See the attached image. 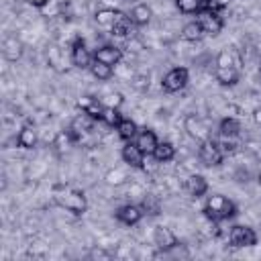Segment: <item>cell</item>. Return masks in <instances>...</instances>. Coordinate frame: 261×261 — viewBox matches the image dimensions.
I'll list each match as a JSON object with an SVG mask.
<instances>
[{
	"label": "cell",
	"mask_w": 261,
	"mask_h": 261,
	"mask_svg": "<svg viewBox=\"0 0 261 261\" xmlns=\"http://www.w3.org/2000/svg\"><path fill=\"white\" fill-rule=\"evenodd\" d=\"M196 20L202 24V29H204L206 35H218L222 31V27H224L222 16L218 12H214V10H202V12H198V18Z\"/></svg>",
	"instance_id": "52a82bcc"
},
{
	"label": "cell",
	"mask_w": 261,
	"mask_h": 261,
	"mask_svg": "<svg viewBox=\"0 0 261 261\" xmlns=\"http://www.w3.org/2000/svg\"><path fill=\"white\" fill-rule=\"evenodd\" d=\"M190 82V71L188 67H171L163 77H161V88L167 94H175L179 90H184Z\"/></svg>",
	"instance_id": "3957f363"
},
{
	"label": "cell",
	"mask_w": 261,
	"mask_h": 261,
	"mask_svg": "<svg viewBox=\"0 0 261 261\" xmlns=\"http://www.w3.org/2000/svg\"><path fill=\"white\" fill-rule=\"evenodd\" d=\"M216 67H234V59H232V55H230L226 49L218 53V57H216Z\"/></svg>",
	"instance_id": "1f68e13d"
},
{
	"label": "cell",
	"mask_w": 261,
	"mask_h": 261,
	"mask_svg": "<svg viewBox=\"0 0 261 261\" xmlns=\"http://www.w3.org/2000/svg\"><path fill=\"white\" fill-rule=\"evenodd\" d=\"M141 208H143V212L145 214H159V202L157 200H153L151 196H147L145 200H143V204H141Z\"/></svg>",
	"instance_id": "4dcf8cb0"
},
{
	"label": "cell",
	"mask_w": 261,
	"mask_h": 261,
	"mask_svg": "<svg viewBox=\"0 0 261 261\" xmlns=\"http://www.w3.org/2000/svg\"><path fill=\"white\" fill-rule=\"evenodd\" d=\"M90 71H92V75H94L96 80H102V82H106V80L112 77V65H106V63H102V61H92Z\"/></svg>",
	"instance_id": "4316f807"
},
{
	"label": "cell",
	"mask_w": 261,
	"mask_h": 261,
	"mask_svg": "<svg viewBox=\"0 0 261 261\" xmlns=\"http://www.w3.org/2000/svg\"><path fill=\"white\" fill-rule=\"evenodd\" d=\"M94 61V53L88 51L84 39H75L73 45H71V63L73 67H80V69H86L90 67Z\"/></svg>",
	"instance_id": "ba28073f"
},
{
	"label": "cell",
	"mask_w": 261,
	"mask_h": 261,
	"mask_svg": "<svg viewBox=\"0 0 261 261\" xmlns=\"http://www.w3.org/2000/svg\"><path fill=\"white\" fill-rule=\"evenodd\" d=\"M216 82L220 86H234L241 80V73L237 67H216Z\"/></svg>",
	"instance_id": "44dd1931"
},
{
	"label": "cell",
	"mask_w": 261,
	"mask_h": 261,
	"mask_svg": "<svg viewBox=\"0 0 261 261\" xmlns=\"http://www.w3.org/2000/svg\"><path fill=\"white\" fill-rule=\"evenodd\" d=\"M16 143H18V147H22V149H33V147L37 145V133L33 130V126H24V128L18 133Z\"/></svg>",
	"instance_id": "484cf974"
},
{
	"label": "cell",
	"mask_w": 261,
	"mask_h": 261,
	"mask_svg": "<svg viewBox=\"0 0 261 261\" xmlns=\"http://www.w3.org/2000/svg\"><path fill=\"white\" fill-rule=\"evenodd\" d=\"M122 59V49L114 45H104L94 51V61H102L106 65H118Z\"/></svg>",
	"instance_id": "7c38bea8"
},
{
	"label": "cell",
	"mask_w": 261,
	"mask_h": 261,
	"mask_svg": "<svg viewBox=\"0 0 261 261\" xmlns=\"http://www.w3.org/2000/svg\"><path fill=\"white\" fill-rule=\"evenodd\" d=\"M218 133H220V137H224V139H237L239 133H241V122H239L234 116H224V118L218 122Z\"/></svg>",
	"instance_id": "ac0fdd59"
},
{
	"label": "cell",
	"mask_w": 261,
	"mask_h": 261,
	"mask_svg": "<svg viewBox=\"0 0 261 261\" xmlns=\"http://www.w3.org/2000/svg\"><path fill=\"white\" fill-rule=\"evenodd\" d=\"M153 243H155V247L159 249V251H171V249H175L177 245H179V241H177V237L173 234V230L171 228H167V226H155V230H153Z\"/></svg>",
	"instance_id": "9c48e42d"
},
{
	"label": "cell",
	"mask_w": 261,
	"mask_h": 261,
	"mask_svg": "<svg viewBox=\"0 0 261 261\" xmlns=\"http://www.w3.org/2000/svg\"><path fill=\"white\" fill-rule=\"evenodd\" d=\"M22 43L16 39V37H6L4 43H2V53L8 61H16L22 57Z\"/></svg>",
	"instance_id": "e0dca14e"
},
{
	"label": "cell",
	"mask_w": 261,
	"mask_h": 261,
	"mask_svg": "<svg viewBox=\"0 0 261 261\" xmlns=\"http://www.w3.org/2000/svg\"><path fill=\"white\" fill-rule=\"evenodd\" d=\"M120 120H122V116H120L118 108H108V106H104V112H102V122H104V124L116 126Z\"/></svg>",
	"instance_id": "f1b7e54d"
},
{
	"label": "cell",
	"mask_w": 261,
	"mask_h": 261,
	"mask_svg": "<svg viewBox=\"0 0 261 261\" xmlns=\"http://www.w3.org/2000/svg\"><path fill=\"white\" fill-rule=\"evenodd\" d=\"M100 100H102V104L108 106V108H120L122 102H124V96H122L120 92H110V94H106V96L100 98Z\"/></svg>",
	"instance_id": "f546056e"
},
{
	"label": "cell",
	"mask_w": 261,
	"mask_h": 261,
	"mask_svg": "<svg viewBox=\"0 0 261 261\" xmlns=\"http://www.w3.org/2000/svg\"><path fill=\"white\" fill-rule=\"evenodd\" d=\"M198 157H200L202 165H206V167H216V165L222 163L224 153L220 151L218 141H214V139H206V141H202L200 147H198Z\"/></svg>",
	"instance_id": "5b68a950"
},
{
	"label": "cell",
	"mask_w": 261,
	"mask_h": 261,
	"mask_svg": "<svg viewBox=\"0 0 261 261\" xmlns=\"http://www.w3.org/2000/svg\"><path fill=\"white\" fill-rule=\"evenodd\" d=\"M204 216L208 220H214V222H222V220H228L237 214V204L222 196V194H212L206 198V204H204Z\"/></svg>",
	"instance_id": "6da1fadb"
},
{
	"label": "cell",
	"mask_w": 261,
	"mask_h": 261,
	"mask_svg": "<svg viewBox=\"0 0 261 261\" xmlns=\"http://www.w3.org/2000/svg\"><path fill=\"white\" fill-rule=\"evenodd\" d=\"M116 130H118V137H120L122 141H135V137H137V133H139V126H137L135 120L122 118V120L116 124Z\"/></svg>",
	"instance_id": "7402d4cb"
},
{
	"label": "cell",
	"mask_w": 261,
	"mask_h": 261,
	"mask_svg": "<svg viewBox=\"0 0 261 261\" xmlns=\"http://www.w3.org/2000/svg\"><path fill=\"white\" fill-rule=\"evenodd\" d=\"M175 6L181 14H198L204 10V0H175Z\"/></svg>",
	"instance_id": "d4e9b609"
},
{
	"label": "cell",
	"mask_w": 261,
	"mask_h": 261,
	"mask_svg": "<svg viewBox=\"0 0 261 261\" xmlns=\"http://www.w3.org/2000/svg\"><path fill=\"white\" fill-rule=\"evenodd\" d=\"M77 106L82 108V112H86L88 116H92L94 120H102V112H104V104L102 100L94 98V96H82L77 100Z\"/></svg>",
	"instance_id": "5bb4252c"
},
{
	"label": "cell",
	"mask_w": 261,
	"mask_h": 261,
	"mask_svg": "<svg viewBox=\"0 0 261 261\" xmlns=\"http://www.w3.org/2000/svg\"><path fill=\"white\" fill-rule=\"evenodd\" d=\"M184 128H186L188 135H190L194 141H198V143L210 139V130H208V126H206V124L202 122V118H198L196 114H188V116H186V120H184Z\"/></svg>",
	"instance_id": "30bf717a"
},
{
	"label": "cell",
	"mask_w": 261,
	"mask_h": 261,
	"mask_svg": "<svg viewBox=\"0 0 261 261\" xmlns=\"http://www.w3.org/2000/svg\"><path fill=\"white\" fill-rule=\"evenodd\" d=\"M253 120H255V124H259V126H261V106L253 110Z\"/></svg>",
	"instance_id": "e575fe53"
},
{
	"label": "cell",
	"mask_w": 261,
	"mask_h": 261,
	"mask_svg": "<svg viewBox=\"0 0 261 261\" xmlns=\"http://www.w3.org/2000/svg\"><path fill=\"white\" fill-rule=\"evenodd\" d=\"M143 214L145 212H143L141 206H137V204H124V206H120L116 210V220L122 222V224H126V226H135L143 218Z\"/></svg>",
	"instance_id": "8fae6325"
},
{
	"label": "cell",
	"mask_w": 261,
	"mask_h": 261,
	"mask_svg": "<svg viewBox=\"0 0 261 261\" xmlns=\"http://www.w3.org/2000/svg\"><path fill=\"white\" fill-rule=\"evenodd\" d=\"M135 143H137L139 149L149 157V155H153L155 147L159 145V139H157V135H155L151 128H139V133H137V137H135Z\"/></svg>",
	"instance_id": "4fadbf2b"
},
{
	"label": "cell",
	"mask_w": 261,
	"mask_h": 261,
	"mask_svg": "<svg viewBox=\"0 0 261 261\" xmlns=\"http://www.w3.org/2000/svg\"><path fill=\"white\" fill-rule=\"evenodd\" d=\"M133 29H135V22H133L130 14H124V12H118L114 24L110 27V31H112L114 37H128L133 33Z\"/></svg>",
	"instance_id": "9a60e30c"
},
{
	"label": "cell",
	"mask_w": 261,
	"mask_h": 261,
	"mask_svg": "<svg viewBox=\"0 0 261 261\" xmlns=\"http://www.w3.org/2000/svg\"><path fill=\"white\" fill-rule=\"evenodd\" d=\"M55 202L61 208H65V210H69L73 214H84L88 210V200H86L84 192H80V190H63V192H57L55 194Z\"/></svg>",
	"instance_id": "7a4b0ae2"
},
{
	"label": "cell",
	"mask_w": 261,
	"mask_h": 261,
	"mask_svg": "<svg viewBox=\"0 0 261 261\" xmlns=\"http://www.w3.org/2000/svg\"><path fill=\"white\" fill-rule=\"evenodd\" d=\"M186 190L190 192V196L194 198H202L206 192H208V181L204 175L200 173H192L188 179H186Z\"/></svg>",
	"instance_id": "2e32d148"
},
{
	"label": "cell",
	"mask_w": 261,
	"mask_h": 261,
	"mask_svg": "<svg viewBox=\"0 0 261 261\" xmlns=\"http://www.w3.org/2000/svg\"><path fill=\"white\" fill-rule=\"evenodd\" d=\"M24 2H27V4H31L33 8H43V6H45L49 0H24Z\"/></svg>",
	"instance_id": "836d02e7"
},
{
	"label": "cell",
	"mask_w": 261,
	"mask_h": 261,
	"mask_svg": "<svg viewBox=\"0 0 261 261\" xmlns=\"http://www.w3.org/2000/svg\"><path fill=\"white\" fill-rule=\"evenodd\" d=\"M257 177H259V184H261V169H259V175Z\"/></svg>",
	"instance_id": "d590c367"
},
{
	"label": "cell",
	"mask_w": 261,
	"mask_h": 261,
	"mask_svg": "<svg viewBox=\"0 0 261 261\" xmlns=\"http://www.w3.org/2000/svg\"><path fill=\"white\" fill-rule=\"evenodd\" d=\"M118 12L120 10H114V8H102V10H98L94 14V20H96L98 27H112L116 16H118Z\"/></svg>",
	"instance_id": "cb8c5ba5"
},
{
	"label": "cell",
	"mask_w": 261,
	"mask_h": 261,
	"mask_svg": "<svg viewBox=\"0 0 261 261\" xmlns=\"http://www.w3.org/2000/svg\"><path fill=\"white\" fill-rule=\"evenodd\" d=\"M228 243L234 249L255 247L257 245V232H255V228H251L247 224H234L228 232Z\"/></svg>",
	"instance_id": "277c9868"
},
{
	"label": "cell",
	"mask_w": 261,
	"mask_h": 261,
	"mask_svg": "<svg viewBox=\"0 0 261 261\" xmlns=\"http://www.w3.org/2000/svg\"><path fill=\"white\" fill-rule=\"evenodd\" d=\"M151 16H153V12H151V8H149L147 4H137V6L130 10V18H133L135 27H145V24H149Z\"/></svg>",
	"instance_id": "603a6c76"
},
{
	"label": "cell",
	"mask_w": 261,
	"mask_h": 261,
	"mask_svg": "<svg viewBox=\"0 0 261 261\" xmlns=\"http://www.w3.org/2000/svg\"><path fill=\"white\" fill-rule=\"evenodd\" d=\"M157 163H167V161H171L173 157H175V147H173V143H169V141H159V145L155 147V151H153V155H151Z\"/></svg>",
	"instance_id": "ffe728a7"
},
{
	"label": "cell",
	"mask_w": 261,
	"mask_h": 261,
	"mask_svg": "<svg viewBox=\"0 0 261 261\" xmlns=\"http://www.w3.org/2000/svg\"><path fill=\"white\" fill-rule=\"evenodd\" d=\"M120 157L126 165L135 167V169H145V153L139 149V145L135 141H126V145H122V151H120Z\"/></svg>",
	"instance_id": "8992f818"
},
{
	"label": "cell",
	"mask_w": 261,
	"mask_h": 261,
	"mask_svg": "<svg viewBox=\"0 0 261 261\" xmlns=\"http://www.w3.org/2000/svg\"><path fill=\"white\" fill-rule=\"evenodd\" d=\"M218 145H220V151H222L224 155H232V153L239 149V145H237L234 139H224V137H222V143H218Z\"/></svg>",
	"instance_id": "d6a6232c"
},
{
	"label": "cell",
	"mask_w": 261,
	"mask_h": 261,
	"mask_svg": "<svg viewBox=\"0 0 261 261\" xmlns=\"http://www.w3.org/2000/svg\"><path fill=\"white\" fill-rule=\"evenodd\" d=\"M104 179H106L108 186H122L128 177H126V173H124L120 167H114V169H108V171H106Z\"/></svg>",
	"instance_id": "83f0119b"
},
{
	"label": "cell",
	"mask_w": 261,
	"mask_h": 261,
	"mask_svg": "<svg viewBox=\"0 0 261 261\" xmlns=\"http://www.w3.org/2000/svg\"><path fill=\"white\" fill-rule=\"evenodd\" d=\"M204 37H206V33H204V29H202V24H200L198 20L186 22L184 29H181V39H184V41L198 43V41H202Z\"/></svg>",
	"instance_id": "d6986e66"
}]
</instances>
